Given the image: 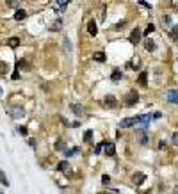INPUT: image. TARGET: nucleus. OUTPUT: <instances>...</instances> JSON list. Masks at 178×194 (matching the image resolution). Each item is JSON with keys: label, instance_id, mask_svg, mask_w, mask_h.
<instances>
[{"label": "nucleus", "instance_id": "obj_38", "mask_svg": "<svg viewBox=\"0 0 178 194\" xmlns=\"http://www.w3.org/2000/svg\"><path fill=\"white\" fill-rule=\"evenodd\" d=\"M175 9H178V2H175Z\"/></svg>", "mask_w": 178, "mask_h": 194}, {"label": "nucleus", "instance_id": "obj_22", "mask_svg": "<svg viewBox=\"0 0 178 194\" xmlns=\"http://www.w3.org/2000/svg\"><path fill=\"white\" fill-rule=\"evenodd\" d=\"M93 139V130H87V132L84 134V143H89Z\"/></svg>", "mask_w": 178, "mask_h": 194}, {"label": "nucleus", "instance_id": "obj_21", "mask_svg": "<svg viewBox=\"0 0 178 194\" xmlns=\"http://www.w3.org/2000/svg\"><path fill=\"white\" fill-rule=\"evenodd\" d=\"M0 182H2V185L9 187V182H7V178H5V173H4V171H0Z\"/></svg>", "mask_w": 178, "mask_h": 194}, {"label": "nucleus", "instance_id": "obj_7", "mask_svg": "<svg viewBox=\"0 0 178 194\" xmlns=\"http://www.w3.org/2000/svg\"><path fill=\"white\" fill-rule=\"evenodd\" d=\"M139 39H141V31H139V29H134V31H132V34H130V43H134V45H137V43H139Z\"/></svg>", "mask_w": 178, "mask_h": 194}, {"label": "nucleus", "instance_id": "obj_1", "mask_svg": "<svg viewBox=\"0 0 178 194\" xmlns=\"http://www.w3.org/2000/svg\"><path fill=\"white\" fill-rule=\"evenodd\" d=\"M137 100H139V94H137L136 89H132V91H128L126 93V96H125V103H126V107H132V105H136Z\"/></svg>", "mask_w": 178, "mask_h": 194}, {"label": "nucleus", "instance_id": "obj_9", "mask_svg": "<svg viewBox=\"0 0 178 194\" xmlns=\"http://www.w3.org/2000/svg\"><path fill=\"white\" fill-rule=\"evenodd\" d=\"M132 180H134V184H136V185H141L143 182H144V180H146V174L139 171V173H136V174H134V178H132Z\"/></svg>", "mask_w": 178, "mask_h": 194}, {"label": "nucleus", "instance_id": "obj_36", "mask_svg": "<svg viewBox=\"0 0 178 194\" xmlns=\"http://www.w3.org/2000/svg\"><path fill=\"white\" fill-rule=\"evenodd\" d=\"M158 148L164 150V148H166V141H160V143H158Z\"/></svg>", "mask_w": 178, "mask_h": 194}, {"label": "nucleus", "instance_id": "obj_39", "mask_svg": "<svg viewBox=\"0 0 178 194\" xmlns=\"http://www.w3.org/2000/svg\"><path fill=\"white\" fill-rule=\"evenodd\" d=\"M0 96H2V87H0Z\"/></svg>", "mask_w": 178, "mask_h": 194}, {"label": "nucleus", "instance_id": "obj_24", "mask_svg": "<svg viewBox=\"0 0 178 194\" xmlns=\"http://www.w3.org/2000/svg\"><path fill=\"white\" fill-rule=\"evenodd\" d=\"M153 31H155V25H153V23H148L146 31L143 32V34H146V36H150V32H153Z\"/></svg>", "mask_w": 178, "mask_h": 194}, {"label": "nucleus", "instance_id": "obj_6", "mask_svg": "<svg viewBox=\"0 0 178 194\" xmlns=\"http://www.w3.org/2000/svg\"><path fill=\"white\" fill-rule=\"evenodd\" d=\"M52 4H53V9H57V11H64V9H66V5H68L70 2H68V0H53Z\"/></svg>", "mask_w": 178, "mask_h": 194}, {"label": "nucleus", "instance_id": "obj_16", "mask_svg": "<svg viewBox=\"0 0 178 194\" xmlns=\"http://www.w3.org/2000/svg\"><path fill=\"white\" fill-rule=\"evenodd\" d=\"M7 45H9L11 48H18V46H20V39H18V38H9Z\"/></svg>", "mask_w": 178, "mask_h": 194}, {"label": "nucleus", "instance_id": "obj_32", "mask_svg": "<svg viewBox=\"0 0 178 194\" xmlns=\"http://www.w3.org/2000/svg\"><path fill=\"white\" fill-rule=\"evenodd\" d=\"M139 4H141V5H143V7H151V4H148V2H144V0H141V2H139Z\"/></svg>", "mask_w": 178, "mask_h": 194}, {"label": "nucleus", "instance_id": "obj_2", "mask_svg": "<svg viewBox=\"0 0 178 194\" xmlns=\"http://www.w3.org/2000/svg\"><path fill=\"white\" fill-rule=\"evenodd\" d=\"M104 105L105 107H109V109H114L116 105H118V100H116L112 94H107V96L104 98Z\"/></svg>", "mask_w": 178, "mask_h": 194}, {"label": "nucleus", "instance_id": "obj_14", "mask_svg": "<svg viewBox=\"0 0 178 194\" xmlns=\"http://www.w3.org/2000/svg\"><path fill=\"white\" fill-rule=\"evenodd\" d=\"M70 109H71L77 116H82V114H84V109H82L80 105H77V103H71V105H70Z\"/></svg>", "mask_w": 178, "mask_h": 194}, {"label": "nucleus", "instance_id": "obj_27", "mask_svg": "<svg viewBox=\"0 0 178 194\" xmlns=\"http://www.w3.org/2000/svg\"><path fill=\"white\" fill-rule=\"evenodd\" d=\"M102 146H105V143H100V144H96V148H94V153L98 155L100 152H102Z\"/></svg>", "mask_w": 178, "mask_h": 194}, {"label": "nucleus", "instance_id": "obj_12", "mask_svg": "<svg viewBox=\"0 0 178 194\" xmlns=\"http://www.w3.org/2000/svg\"><path fill=\"white\" fill-rule=\"evenodd\" d=\"M105 53L104 52H94L93 53V61H96V62H105Z\"/></svg>", "mask_w": 178, "mask_h": 194}, {"label": "nucleus", "instance_id": "obj_30", "mask_svg": "<svg viewBox=\"0 0 178 194\" xmlns=\"http://www.w3.org/2000/svg\"><path fill=\"white\" fill-rule=\"evenodd\" d=\"M13 79H14V80H18V79H20V71H18V68H16L14 73H13Z\"/></svg>", "mask_w": 178, "mask_h": 194}, {"label": "nucleus", "instance_id": "obj_37", "mask_svg": "<svg viewBox=\"0 0 178 194\" xmlns=\"http://www.w3.org/2000/svg\"><path fill=\"white\" fill-rule=\"evenodd\" d=\"M29 144H31L32 148H36V139H29Z\"/></svg>", "mask_w": 178, "mask_h": 194}, {"label": "nucleus", "instance_id": "obj_29", "mask_svg": "<svg viewBox=\"0 0 178 194\" xmlns=\"http://www.w3.org/2000/svg\"><path fill=\"white\" fill-rule=\"evenodd\" d=\"M18 134H20V135H27V126H20V128H18Z\"/></svg>", "mask_w": 178, "mask_h": 194}, {"label": "nucleus", "instance_id": "obj_28", "mask_svg": "<svg viewBox=\"0 0 178 194\" xmlns=\"http://www.w3.org/2000/svg\"><path fill=\"white\" fill-rule=\"evenodd\" d=\"M64 148H66V146H64L63 141H59V143H57V146H55V150H59V152H63Z\"/></svg>", "mask_w": 178, "mask_h": 194}, {"label": "nucleus", "instance_id": "obj_18", "mask_svg": "<svg viewBox=\"0 0 178 194\" xmlns=\"http://www.w3.org/2000/svg\"><path fill=\"white\" fill-rule=\"evenodd\" d=\"M144 48H146L148 52H153V50H155V41H153V39H146V43H144Z\"/></svg>", "mask_w": 178, "mask_h": 194}, {"label": "nucleus", "instance_id": "obj_34", "mask_svg": "<svg viewBox=\"0 0 178 194\" xmlns=\"http://www.w3.org/2000/svg\"><path fill=\"white\" fill-rule=\"evenodd\" d=\"M102 182H104V184H109V182H111V178H109L107 174H104V178H102Z\"/></svg>", "mask_w": 178, "mask_h": 194}, {"label": "nucleus", "instance_id": "obj_3", "mask_svg": "<svg viewBox=\"0 0 178 194\" xmlns=\"http://www.w3.org/2000/svg\"><path fill=\"white\" fill-rule=\"evenodd\" d=\"M166 100H168L169 103H178V89H171V91H168Z\"/></svg>", "mask_w": 178, "mask_h": 194}, {"label": "nucleus", "instance_id": "obj_23", "mask_svg": "<svg viewBox=\"0 0 178 194\" xmlns=\"http://www.w3.org/2000/svg\"><path fill=\"white\" fill-rule=\"evenodd\" d=\"M64 48H66V52H71V43L68 39V36H64Z\"/></svg>", "mask_w": 178, "mask_h": 194}, {"label": "nucleus", "instance_id": "obj_15", "mask_svg": "<svg viewBox=\"0 0 178 194\" xmlns=\"http://www.w3.org/2000/svg\"><path fill=\"white\" fill-rule=\"evenodd\" d=\"M146 79H148V73L146 71H143L141 75H139V79H137V82H139V86H143V87H146Z\"/></svg>", "mask_w": 178, "mask_h": 194}, {"label": "nucleus", "instance_id": "obj_26", "mask_svg": "<svg viewBox=\"0 0 178 194\" xmlns=\"http://www.w3.org/2000/svg\"><path fill=\"white\" fill-rule=\"evenodd\" d=\"M5 4H7V7H18L20 2H18V0H7Z\"/></svg>", "mask_w": 178, "mask_h": 194}, {"label": "nucleus", "instance_id": "obj_10", "mask_svg": "<svg viewBox=\"0 0 178 194\" xmlns=\"http://www.w3.org/2000/svg\"><path fill=\"white\" fill-rule=\"evenodd\" d=\"M105 153L109 155V157H114V153H116L114 143H105Z\"/></svg>", "mask_w": 178, "mask_h": 194}, {"label": "nucleus", "instance_id": "obj_19", "mask_svg": "<svg viewBox=\"0 0 178 194\" xmlns=\"http://www.w3.org/2000/svg\"><path fill=\"white\" fill-rule=\"evenodd\" d=\"M25 16H27V13H25L23 9H18V11H16V14H14V20L21 21L23 18H25Z\"/></svg>", "mask_w": 178, "mask_h": 194}, {"label": "nucleus", "instance_id": "obj_33", "mask_svg": "<svg viewBox=\"0 0 178 194\" xmlns=\"http://www.w3.org/2000/svg\"><path fill=\"white\" fill-rule=\"evenodd\" d=\"M0 73H2V75L5 73V64H4V62H0Z\"/></svg>", "mask_w": 178, "mask_h": 194}, {"label": "nucleus", "instance_id": "obj_13", "mask_svg": "<svg viewBox=\"0 0 178 194\" xmlns=\"http://www.w3.org/2000/svg\"><path fill=\"white\" fill-rule=\"evenodd\" d=\"M87 32H89L91 36H96V32H98V27H96V23H94L93 20L87 23Z\"/></svg>", "mask_w": 178, "mask_h": 194}, {"label": "nucleus", "instance_id": "obj_17", "mask_svg": "<svg viewBox=\"0 0 178 194\" xmlns=\"http://www.w3.org/2000/svg\"><path fill=\"white\" fill-rule=\"evenodd\" d=\"M70 169V164H68V160H61L59 162V166H57V171H68Z\"/></svg>", "mask_w": 178, "mask_h": 194}, {"label": "nucleus", "instance_id": "obj_31", "mask_svg": "<svg viewBox=\"0 0 178 194\" xmlns=\"http://www.w3.org/2000/svg\"><path fill=\"white\" fill-rule=\"evenodd\" d=\"M173 143H175V144L178 146V132H175V134H173Z\"/></svg>", "mask_w": 178, "mask_h": 194}, {"label": "nucleus", "instance_id": "obj_11", "mask_svg": "<svg viewBox=\"0 0 178 194\" xmlns=\"http://www.w3.org/2000/svg\"><path fill=\"white\" fill-rule=\"evenodd\" d=\"M150 114H141V116H136V119H137V123H141V125H144L146 126L148 123H150Z\"/></svg>", "mask_w": 178, "mask_h": 194}, {"label": "nucleus", "instance_id": "obj_8", "mask_svg": "<svg viewBox=\"0 0 178 194\" xmlns=\"http://www.w3.org/2000/svg\"><path fill=\"white\" fill-rule=\"evenodd\" d=\"M61 29H63V20H61V18H57V20L50 25V32H59Z\"/></svg>", "mask_w": 178, "mask_h": 194}, {"label": "nucleus", "instance_id": "obj_4", "mask_svg": "<svg viewBox=\"0 0 178 194\" xmlns=\"http://www.w3.org/2000/svg\"><path fill=\"white\" fill-rule=\"evenodd\" d=\"M9 112L13 114V118H23V116H25V111H23L21 107H18V105H16V107H11Z\"/></svg>", "mask_w": 178, "mask_h": 194}, {"label": "nucleus", "instance_id": "obj_20", "mask_svg": "<svg viewBox=\"0 0 178 194\" xmlns=\"http://www.w3.org/2000/svg\"><path fill=\"white\" fill-rule=\"evenodd\" d=\"M121 77H123V73L119 71V70H114V71H112V77H111V79H112L114 82H118L119 79H121Z\"/></svg>", "mask_w": 178, "mask_h": 194}, {"label": "nucleus", "instance_id": "obj_5", "mask_svg": "<svg viewBox=\"0 0 178 194\" xmlns=\"http://www.w3.org/2000/svg\"><path fill=\"white\" fill-rule=\"evenodd\" d=\"M136 123H137L136 118H125V119H121V123H119V128H128V126H132Z\"/></svg>", "mask_w": 178, "mask_h": 194}, {"label": "nucleus", "instance_id": "obj_25", "mask_svg": "<svg viewBox=\"0 0 178 194\" xmlns=\"http://www.w3.org/2000/svg\"><path fill=\"white\" fill-rule=\"evenodd\" d=\"M128 66H130V68H134V70H139V66H141V62H139V59H134V62H130Z\"/></svg>", "mask_w": 178, "mask_h": 194}, {"label": "nucleus", "instance_id": "obj_35", "mask_svg": "<svg viewBox=\"0 0 178 194\" xmlns=\"http://www.w3.org/2000/svg\"><path fill=\"white\" fill-rule=\"evenodd\" d=\"M164 23H168V25H171V16H164Z\"/></svg>", "mask_w": 178, "mask_h": 194}]
</instances>
